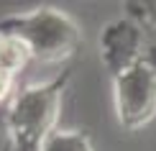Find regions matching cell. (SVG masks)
Returning <instances> with one entry per match:
<instances>
[{"instance_id": "6da1fadb", "label": "cell", "mask_w": 156, "mask_h": 151, "mask_svg": "<svg viewBox=\"0 0 156 151\" xmlns=\"http://www.w3.org/2000/svg\"><path fill=\"white\" fill-rule=\"evenodd\" d=\"M72 72L16 90L3 108V151H44L62 115V100Z\"/></svg>"}, {"instance_id": "7a4b0ae2", "label": "cell", "mask_w": 156, "mask_h": 151, "mask_svg": "<svg viewBox=\"0 0 156 151\" xmlns=\"http://www.w3.org/2000/svg\"><path fill=\"white\" fill-rule=\"evenodd\" d=\"M0 34L21 38L38 64H64L80 51L84 34L69 13L51 5L0 18Z\"/></svg>"}, {"instance_id": "3957f363", "label": "cell", "mask_w": 156, "mask_h": 151, "mask_svg": "<svg viewBox=\"0 0 156 151\" xmlns=\"http://www.w3.org/2000/svg\"><path fill=\"white\" fill-rule=\"evenodd\" d=\"M113 105L120 128L141 131L156 118V51L148 49L133 67L110 77Z\"/></svg>"}, {"instance_id": "277c9868", "label": "cell", "mask_w": 156, "mask_h": 151, "mask_svg": "<svg viewBox=\"0 0 156 151\" xmlns=\"http://www.w3.org/2000/svg\"><path fill=\"white\" fill-rule=\"evenodd\" d=\"M148 49L151 46L146 44V31L128 16L110 21L100 34V59L110 77L133 67L148 54Z\"/></svg>"}, {"instance_id": "5b68a950", "label": "cell", "mask_w": 156, "mask_h": 151, "mask_svg": "<svg viewBox=\"0 0 156 151\" xmlns=\"http://www.w3.org/2000/svg\"><path fill=\"white\" fill-rule=\"evenodd\" d=\"M31 62H34L31 49L26 46L21 38L10 36V34H0V69L13 74V77H18Z\"/></svg>"}, {"instance_id": "8992f818", "label": "cell", "mask_w": 156, "mask_h": 151, "mask_svg": "<svg viewBox=\"0 0 156 151\" xmlns=\"http://www.w3.org/2000/svg\"><path fill=\"white\" fill-rule=\"evenodd\" d=\"M44 151H95L92 138L77 128H56L54 136L46 141Z\"/></svg>"}, {"instance_id": "52a82bcc", "label": "cell", "mask_w": 156, "mask_h": 151, "mask_svg": "<svg viewBox=\"0 0 156 151\" xmlns=\"http://www.w3.org/2000/svg\"><path fill=\"white\" fill-rule=\"evenodd\" d=\"M126 16L133 18L144 31L156 34V0H133V3H126Z\"/></svg>"}, {"instance_id": "ba28073f", "label": "cell", "mask_w": 156, "mask_h": 151, "mask_svg": "<svg viewBox=\"0 0 156 151\" xmlns=\"http://www.w3.org/2000/svg\"><path fill=\"white\" fill-rule=\"evenodd\" d=\"M16 95V77L0 69V105H8V100Z\"/></svg>"}]
</instances>
